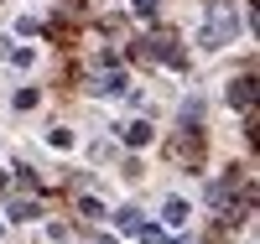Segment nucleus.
I'll use <instances>...</instances> for the list:
<instances>
[{
	"instance_id": "f257e3e1",
	"label": "nucleus",
	"mask_w": 260,
	"mask_h": 244,
	"mask_svg": "<svg viewBox=\"0 0 260 244\" xmlns=\"http://www.w3.org/2000/svg\"><path fill=\"white\" fill-rule=\"evenodd\" d=\"M234 26H240V16H234V6H229V0H219V6L208 11V26H203V37H198V42H203V47L213 52V47H224V42L234 37Z\"/></svg>"
},
{
	"instance_id": "f03ea898",
	"label": "nucleus",
	"mask_w": 260,
	"mask_h": 244,
	"mask_svg": "<svg viewBox=\"0 0 260 244\" xmlns=\"http://www.w3.org/2000/svg\"><path fill=\"white\" fill-rule=\"evenodd\" d=\"M161 218H167V224H172V229H182V224H187V218H192V208L182 203V197H167V213H161Z\"/></svg>"
},
{
	"instance_id": "7ed1b4c3",
	"label": "nucleus",
	"mask_w": 260,
	"mask_h": 244,
	"mask_svg": "<svg viewBox=\"0 0 260 244\" xmlns=\"http://www.w3.org/2000/svg\"><path fill=\"white\" fill-rule=\"evenodd\" d=\"M94 94H125V73H110V78H99V83H94Z\"/></svg>"
},
{
	"instance_id": "20e7f679",
	"label": "nucleus",
	"mask_w": 260,
	"mask_h": 244,
	"mask_svg": "<svg viewBox=\"0 0 260 244\" xmlns=\"http://www.w3.org/2000/svg\"><path fill=\"white\" fill-rule=\"evenodd\" d=\"M250 94H255V88H250V78H240V83H229V104H250Z\"/></svg>"
},
{
	"instance_id": "39448f33",
	"label": "nucleus",
	"mask_w": 260,
	"mask_h": 244,
	"mask_svg": "<svg viewBox=\"0 0 260 244\" xmlns=\"http://www.w3.org/2000/svg\"><path fill=\"white\" fill-rule=\"evenodd\" d=\"M125 141H130V146H146V141H151V130H146V125H130V130H125Z\"/></svg>"
}]
</instances>
